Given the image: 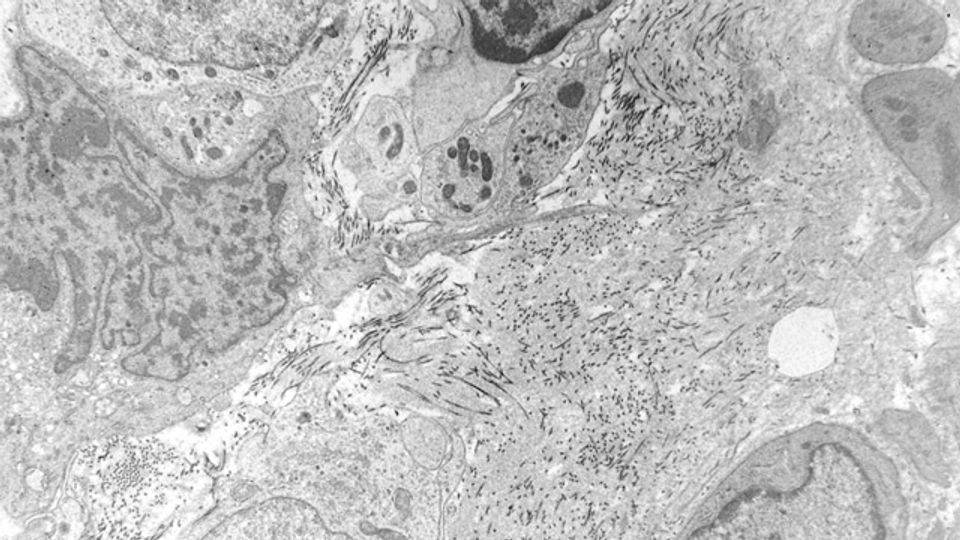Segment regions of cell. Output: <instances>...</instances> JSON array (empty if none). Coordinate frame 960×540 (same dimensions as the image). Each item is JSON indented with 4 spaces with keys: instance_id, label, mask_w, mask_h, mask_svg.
I'll return each instance as SVG.
<instances>
[{
    "instance_id": "cell-4",
    "label": "cell",
    "mask_w": 960,
    "mask_h": 540,
    "mask_svg": "<svg viewBox=\"0 0 960 540\" xmlns=\"http://www.w3.org/2000/svg\"><path fill=\"white\" fill-rule=\"evenodd\" d=\"M404 438L415 461L426 469L438 468L446 457L447 433L433 419L418 417L408 421Z\"/></svg>"
},
{
    "instance_id": "cell-3",
    "label": "cell",
    "mask_w": 960,
    "mask_h": 540,
    "mask_svg": "<svg viewBox=\"0 0 960 540\" xmlns=\"http://www.w3.org/2000/svg\"><path fill=\"white\" fill-rule=\"evenodd\" d=\"M849 36L865 58L880 64H916L932 58L946 39V25L931 6L917 1H870L853 12Z\"/></svg>"
},
{
    "instance_id": "cell-5",
    "label": "cell",
    "mask_w": 960,
    "mask_h": 540,
    "mask_svg": "<svg viewBox=\"0 0 960 540\" xmlns=\"http://www.w3.org/2000/svg\"><path fill=\"white\" fill-rule=\"evenodd\" d=\"M584 95V87L580 83H573L565 86L559 93V98L563 104L569 107L577 106Z\"/></svg>"
},
{
    "instance_id": "cell-2",
    "label": "cell",
    "mask_w": 960,
    "mask_h": 540,
    "mask_svg": "<svg viewBox=\"0 0 960 540\" xmlns=\"http://www.w3.org/2000/svg\"><path fill=\"white\" fill-rule=\"evenodd\" d=\"M84 457L91 486H98L93 494L114 522L118 515L141 518L143 508L161 503L175 479L177 457L172 447L155 439L119 437L96 446Z\"/></svg>"
},
{
    "instance_id": "cell-1",
    "label": "cell",
    "mask_w": 960,
    "mask_h": 540,
    "mask_svg": "<svg viewBox=\"0 0 960 540\" xmlns=\"http://www.w3.org/2000/svg\"><path fill=\"white\" fill-rule=\"evenodd\" d=\"M954 94L949 77L923 69L874 79L863 91V105L896 152L909 159L942 157L958 142Z\"/></svg>"
}]
</instances>
